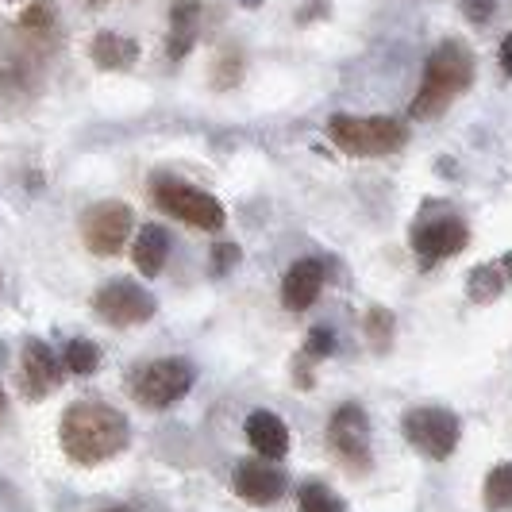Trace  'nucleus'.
Returning a JSON list of instances; mask_svg holds the SVG:
<instances>
[{"label":"nucleus","mask_w":512,"mask_h":512,"mask_svg":"<svg viewBox=\"0 0 512 512\" xmlns=\"http://www.w3.org/2000/svg\"><path fill=\"white\" fill-rule=\"evenodd\" d=\"M62 451L77 466H97L116 459L131 439L128 416L104 401H77L62 412Z\"/></svg>","instance_id":"f257e3e1"},{"label":"nucleus","mask_w":512,"mask_h":512,"mask_svg":"<svg viewBox=\"0 0 512 512\" xmlns=\"http://www.w3.org/2000/svg\"><path fill=\"white\" fill-rule=\"evenodd\" d=\"M474 81V54L459 39H447L439 43L436 51L428 54V66H424V81H420V93L412 97L409 116L412 120H436L447 104L462 97Z\"/></svg>","instance_id":"f03ea898"},{"label":"nucleus","mask_w":512,"mask_h":512,"mask_svg":"<svg viewBox=\"0 0 512 512\" xmlns=\"http://www.w3.org/2000/svg\"><path fill=\"white\" fill-rule=\"evenodd\" d=\"M328 135L343 154H359V158L393 154L409 143V128L401 120H389V116H347V112H339L328 120Z\"/></svg>","instance_id":"7ed1b4c3"},{"label":"nucleus","mask_w":512,"mask_h":512,"mask_svg":"<svg viewBox=\"0 0 512 512\" xmlns=\"http://www.w3.org/2000/svg\"><path fill=\"white\" fill-rule=\"evenodd\" d=\"M154 205L162 208V212H170L181 224H189V228H224V205L212 193L197 189V185H185L178 178H154Z\"/></svg>","instance_id":"20e7f679"},{"label":"nucleus","mask_w":512,"mask_h":512,"mask_svg":"<svg viewBox=\"0 0 512 512\" xmlns=\"http://www.w3.org/2000/svg\"><path fill=\"white\" fill-rule=\"evenodd\" d=\"M193 366L185 359H158L147 362L135 378H131V397L143 409H170L174 401H181L193 389Z\"/></svg>","instance_id":"39448f33"},{"label":"nucleus","mask_w":512,"mask_h":512,"mask_svg":"<svg viewBox=\"0 0 512 512\" xmlns=\"http://www.w3.org/2000/svg\"><path fill=\"white\" fill-rule=\"evenodd\" d=\"M401 428H405V439L420 455H428V459L436 462L451 459L455 447H459V416L447 409H436V405L409 409L405 420H401Z\"/></svg>","instance_id":"423d86ee"},{"label":"nucleus","mask_w":512,"mask_h":512,"mask_svg":"<svg viewBox=\"0 0 512 512\" xmlns=\"http://www.w3.org/2000/svg\"><path fill=\"white\" fill-rule=\"evenodd\" d=\"M466 243H470V228L451 212H432L428 208L412 228V251L420 255L424 266L459 255V251H466Z\"/></svg>","instance_id":"0eeeda50"},{"label":"nucleus","mask_w":512,"mask_h":512,"mask_svg":"<svg viewBox=\"0 0 512 512\" xmlns=\"http://www.w3.org/2000/svg\"><path fill=\"white\" fill-rule=\"evenodd\" d=\"M93 308H97V316L108 320L112 328H131V324H143V320L154 316V297L139 282L116 278V282H108L97 289Z\"/></svg>","instance_id":"6e6552de"},{"label":"nucleus","mask_w":512,"mask_h":512,"mask_svg":"<svg viewBox=\"0 0 512 512\" xmlns=\"http://www.w3.org/2000/svg\"><path fill=\"white\" fill-rule=\"evenodd\" d=\"M81 235L93 255H120L131 235V208L124 201H101L81 216Z\"/></svg>","instance_id":"1a4fd4ad"},{"label":"nucleus","mask_w":512,"mask_h":512,"mask_svg":"<svg viewBox=\"0 0 512 512\" xmlns=\"http://www.w3.org/2000/svg\"><path fill=\"white\" fill-rule=\"evenodd\" d=\"M328 443L347 466L366 470L370 466V416H366V409L355 401L339 405L328 420Z\"/></svg>","instance_id":"9d476101"},{"label":"nucleus","mask_w":512,"mask_h":512,"mask_svg":"<svg viewBox=\"0 0 512 512\" xmlns=\"http://www.w3.org/2000/svg\"><path fill=\"white\" fill-rule=\"evenodd\" d=\"M231 486L239 497H247L251 505H274L285 493V474L278 466H270L266 459H247L235 466Z\"/></svg>","instance_id":"9b49d317"},{"label":"nucleus","mask_w":512,"mask_h":512,"mask_svg":"<svg viewBox=\"0 0 512 512\" xmlns=\"http://www.w3.org/2000/svg\"><path fill=\"white\" fill-rule=\"evenodd\" d=\"M324 289V262L320 258H297L289 270H285L282 282V305L289 312H305V308L316 305Z\"/></svg>","instance_id":"f8f14e48"},{"label":"nucleus","mask_w":512,"mask_h":512,"mask_svg":"<svg viewBox=\"0 0 512 512\" xmlns=\"http://www.w3.org/2000/svg\"><path fill=\"white\" fill-rule=\"evenodd\" d=\"M20 370H24V385L31 397H43L51 393L54 385L62 382V359L54 355L43 339H27L24 343V359H20Z\"/></svg>","instance_id":"ddd939ff"},{"label":"nucleus","mask_w":512,"mask_h":512,"mask_svg":"<svg viewBox=\"0 0 512 512\" xmlns=\"http://www.w3.org/2000/svg\"><path fill=\"white\" fill-rule=\"evenodd\" d=\"M247 443L255 447L262 459H285L289 451V428L278 412L258 409L247 416Z\"/></svg>","instance_id":"4468645a"},{"label":"nucleus","mask_w":512,"mask_h":512,"mask_svg":"<svg viewBox=\"0 0 512 512\" xmlns=\"http://www.w3.org/2000/svg\"><path fill=\"white\" fill-rule=\"evenodd\" d=\"M135 266L143 270V278H158L166 258H170V231L162 224H143V231L135 235Z\"/></svg>","instance_id":"2eb2a0df"},{"label":"nucleus","mask_w":512,"mask_h":512,"mask_svg":"<svg viewBox=\"0 0 512 512\" xmlns=\"http://www.w3.org/2000/svg\"><path fill=\"white\" fill-rule=\"evenodd\" d=\"M197 24H201V4L197 0H178L170 8V43H166L170 58H181V54L193 47Z\"/></svg>","instance_id":"dca6fc26"},{"label":"nucleus","mask_w":512,"mask_h":512,"mask_svg":"<svg viewBox=\"0 0 512 512\" xmlns=\"http://www.w3.org/2000/svg\"><path fill=\"white\" fill-rule=\"evenodd\" d=\"M135 58H139V47H135V39H128V35L101 31L93 39V62L101 70H128V66H135Z\"/></svg>","instance_id":"f3484780"},{"label":"nucleus","mask_w":512,"mask_h":512,"mask_svg":"<svg viewBox=\"0 0 512 512\" xmlns=\"http://www.w3.org/2000/svg\"><path fill=\"white\" fill-rule=\"evenodd\" d=\"M62 366L77 374V378H89V374H97V366H101V347L93 343V339H70L66 343V351H62Z\"/></svg>","instance_id":"a211bd4d"},{"label":"nucleus","mask_w":512,"mask_h":512,"mask_svg":"<svg viewBox=\"0 0 512 512\" xmlns=\"http://www.w3.org/2000/svg\"><path fill=\"white\" fill-rule=\"evenodd\" d=\"M501 289H505V274H501L497 266H478V270L470 274V282H466L470 301H478V305L497 301V297H501Z\"/></svg>","instance_id":"6ab92c4d"},{"label":"nucleus","mask_w":512,"mask_h":512,"mask_svg":"<svg viewBox=\"0 0 512 512\" xmlns=\"http://www.w3.org/2000/svg\"><path fill=\"white\" fill-rule=\"evenodd\" d=\"M486 505L493 512L512 509V462H501L493 466L486 478Z\"/></svg>","instance_id":"aec40b11"},{"label":"nucleus","mask_w":512,"mask_h":512,"mask_svg":"<svg viewBox=\"0 0 512 512\" xmlns=\"http://www.w3.org/2000/svg\"><path fill=\"white\" fill-rule=\"evenodd\" d=\"M297 505H301V512H343V501L320 482H305L297 489Z\"/></svg>","instance_id":"412c9836"},{"label":"nucleus","mask_w":512,"mask_h":512,"mask_svg":"<svg viewBox=\"0 0 512 512\" xmlns=\"http://www.w3.org/2000/svg\"><path fill=\"white\" fill-rule=\"evenodd\" d=\"M366 339H370L374 351H385V347H389V339H393V316H389L385 308H370V312H366Z\"/></svg>","instance_id":"4be33fe9"},{"label":"nucleus","mask_w":512,"mask_h":512,"mask_svg":"<svg viewBox=\"0 0 512 512\" xmlns=\"http://www.w3.org/2000/svg\"><path fill=\"white\" fill-rule=\"evenodd\" d=\"M332 351H335L332 328H324V324H320V328H312V332H308V343H305V355H308V359H328Z\"/></svg>","instance_id":"5701e85b"},{"label":"nucleus","mask_w":512,"mask_h":512,"mask_svg":"<svg viewBox=\"0 0 512 512\" xmlns=\"http://www.w3.org/2000/svg\"><path fill=\"white\" fill-rule=\"evenodd\" d=\"M459 4L470 24H489V20H493V8H497L493 0H459Z\"/></svg>","instance_id":"b1692460"},{"label":"nucleus","mask_w":512,"mask_h":512,"mask_svg":"<svg viewBox=\"0 0 512 512\" xmlns=\"http://www.w3.org/2000/svg\"><path fill=\"white\" fill-rule=\"evenodd\" d=\"M20 24L31 27V31H35V27H51V4H47V0H35V4L24 12V20H20Z\"/></svg>","instance_id":"393cba45"},{"label":"nucleus","mask_w":512,"mask_h":512,"mask_svg":"<svg viewBox=\"0 0 512 512\" xmlns=\"http://www.w3.org/2000/svg\"><path fill=\"white\" fill-rule=\"evenodd\" d=\"M239 258L243 255H239V247H235V243H216V247H212V262H216V270H220V274L231 270Z\"/></svg>","instance_id":"a878e982"},{"label":"nucleus","mask_w":512,"mask_h":512,"mask_svg":"<svg viewBox=\"0 0 512 512\" xmlns=\"http://www.w3.org/2000/svg\"><path fill=\"white\" fill-rule=\"evenodd\" d=\"M501 70L512 77V31L505 35V39H501Z\"/></svg>","instance_id":"bb28decb"},{"label":"nucleus","mask_w":512,"mask_h":512,"mask_svg":"<svg viewBox=\"0 0 512 512\" xmlns=\"http://www.w3.org/2000/svg\"><path fill=\"white\" fill-rule=\"evenodd\" d=\"M505 278H509V282H512V255L505 258Z\"/></svg>","instance_id":"cd10ccee"},{"label":"nucleus","mask_w":512,"mask_h":512,"mask_svg":"<svg viewBox=\"0 0 512 512\" xmlns=\"http://www.w3.org/2000/svg\"><path fill=\"white\" fill-rule=\"evenodd\" d=\"M108 512H124V509H108Z\"/></svg>","instance_id":"c85d7f7f"},{"label":"nucleus","mask_w":512,"mask_h":512,"mask_svg":"<svg viewBox=\"0 0 512 512\" xmlns=\"http://www.w3.org/2000/svg\"><path fill=\"white\" fill-rule=\"evenodd\" d=\"M0 409H4V397H0Z\"/></svg>","instance_id":"c756f323"},{"label":"nucleus","mask_w":512,"mask_h":512,"mask_svg":"<svg viewBox=\"0 0 512 512\" xmlns=\"http://www.w3.org/2000/svg\"><path fill=\"white\" fill-rule=\"evenodd\" d=\"M97 4H101V0H97Z\"/></svg>","instance_id":"7c9ffc66"}]
</instances>
